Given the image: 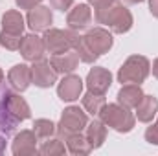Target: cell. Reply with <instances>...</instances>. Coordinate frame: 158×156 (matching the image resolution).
<instances>
[{
  "mask_svg": "<svg viewBox=\"0 0 158 156\" xmlns=\"http://www.w3.org/2000/svg\"><path fill=\"white\" fill-rule=\"evenodd\" d=\"M96 20L99 24L109 26L114 33H127L132 28V15L131 11L118 0L112 4L96 9Z\"/></svg>",
  "mask_w": 158,
  "mask_h": 156,
  "instance_id": "obj_1",
  "label": "cell"
},
{
  "mask_svg": "<svg viewBox=\"0 0 158 156\" xmlns=\"http://www.w3.org/2000/svg\"><path fill=\"white\" fill-rule=\"evenodd\" d=\"M98 116L107 127L114 129L116 132H131L136 123V117L132 116L131 109H125L119 103H110V105L105 103Z\"/></svg>",
  "mask_w": 158,
  "mask_h": 156,
  "instance_id": "obj_2",
  "label": "cell"
},
{
  "mask_svg": "<svg viewBox=\"0 0 158 156\" xmlns=\"http://www.w3.org/2000/svg\"><path fill=\"white\" fill-rule=\"evenodd\" d=\"M151 72V63L147 57L143 55H131L119 68L118 72V81L121 84H140L143 83Z\"/></svg>",
  "mask_w": 158,
  "mask_h": 156,
  "instance_id": "obj_3",
  "label": "cell"
},
{
  "mask_svg": "<svg viewBox=\"0 0 158 156\" xmlns=\"http://www.w3.org/2000/svg\"><path fill=\"white\" fill-rule=\"evenodd\" d=\"M79 33L74 30H57V28H48L44 31V48L48 53L52 55H57V53H64V51H70L74 50L76 46V40H77Z\"/></svg>",
  "mask_w": 158,
  "mask_h": 156,
  "instance_id": "obj_4",
  "label": "cell"
},
{
  "mask_svg": "<svg viewBox=\"0 0 158 156\" xmlns=\"http://www.w3.org/2000/svg\"><path fill=\"white\" fill-rule=\"evenodd\" d=\"M88 125V117H86V112H83L79 107H68L64 109L63 116H61V121L55 129L59 140H66L70 134L74 132H83Z\"/></svg>",
  "mask_w": 158,
  "mask_h": 156,
  "instance_id": "obj_5",
  "label": "cell"
},
{
  "mask_svg": "<svg viewBox=\"0 0 158 156\" xmlns=\"http://www.w3.org/2000/svg\"><path fill=\"white\" fill-rule=\"evenodd\" d=\"M83 40L86 42V46L98 57L103 55V53H107L112 48V35L109 33V30H103V28H92V30H88L83 35Z\"/></svg>",
  "mask_w": 158,
  "mask_h": 156,
  "instance_id": "obj_6",
  "label": "cell"
},
{
  "mask_svg": "<svg viewBox=\"0 0 158 156\" xmlns=\"http://www.w3.org/2000/svg\"><path fill=\"white\" fill-rule=\"evenodd\" d=\"M0 103L4 105V109L15 117L19 123L31 116V110H30V105L26 103V99L20 97V96L15 94V92H4Z\"/></svg>",
  "mask_w": 158,
  "mask_h": 156,
  "instance_id": "obj_7",
  "label": "cell"
},
{
  "mask_svg": "<svg viewBox=\"0 0 158 156\" xmlns=\"http://www.w3.org/2000/svg\"><path fill=\"white\" fill-rule=\"evenodd\" d=\"M19 50H20V55H22L26 61H30V63L42 61V57H44V51H46L42 37H37L35 33L24 35V37H22V40H20V46H19Z\"/></svg>",
  "mask_w": 158,
  "mask_h": 156,
  "instance_id": "obj_8",
  "label": "cell"
},
{
  "mask_svg": "<svg viewBox=\"0 0 158 156\" xmlns=\"http://www.w3.org/2000/svg\"><path fill=\"white\" fill-rule=\"evenodd\" d=\"M81 92H83V79L74 74H66L57 84V96H59V99H63L66 103L79 99Z\"/></svg>",
  "mask_w": 158,
  "mask_h": 156,
  "instance_id": "obj_9",
  "label": "cell"
},
{
  "mask_svg": "<svg viewBox=\"0 0 158 156\" xmlns=\"http://www.w3.org/2000/svg\"><path fill=\"white\" fill-rule=\"evenodd\" d=\"M112 84V74L107 70V68H101V66H96L88 72L86 76V88L88 92H94V94H105Z\"/></svg>",
  "mask_w": 158,
  "mask_h": 156,
  "instance_id": "obj_10",
  "label": "cell"
},
{
  "mask_svg": "<svg viewBox=\"0 0 158 156\" xmlns=\"http://www.w3.org/2000/svg\"><path fill=\"white\" fill-rule=\"evenodd\" d=\"M11 151L15 156H31L37 154L39 149H37V136L33 130H20L15 140H13V145H11Z\"/></svg>",
  "mask_w": 158,
  "mask_h": 156,
  "instance_id": "obj_11",
  "label": "cell"
},
{
  "mask_svg": "<svg viewBox=\"0 0 158 156\" xmlns=\"http://www.w3.org/2000/svg\"><path fill=\"white\" fill-rule=\"evenodd\" d=\"M31 83L39 88H50L52 84L57 83V72L50 63L37 61L31 66Z\"/></svg>",
  "mask_w": 158,
  "mask_h": 156,
  "instance_id": "obj_12",
  "label": "cell"
},
{
  "mask_svg": "<svg viewBox=\"0 0 158 156\" xmlns=\"http://www.w3.org/2000/svg\"><path fill=\"white\" fill-rule=\"evenodd\" d=\"M52 20H53L52 11H50V7H46V6H35V7L28 9L26 22H28V26H30V30H31L33 33H37V31H46V30L50 28Z\"/></svg>",
  "mask_w": 158,
  "mask_h": 156,
  "instance_id": "obj_13",
  "label": "cell"
},
{
  "mask_svg": "<svg viewBox=\"0 0 158 156\" xmlns=\"http://www.w3.org/2000/svg\"><path fill=\"white\" fill-rule=\"evenodd\" d=\"M90 22H92V11L86 4H77L66 17V24L74 31L86 30L90 26Z\"/></svg>",
  "mask_w": 158,
  "mask_h": 156,
  "instance_id": "obj_14",
  "label": "cell"
},
{
  "mask_svg": "<svg viewBox=\"0 0 158 156\" xmlns=\"http://www.w3.org/2000/svg\"><path fill=\"white\" fill-rule=\"evenodd\" d=\"M7 81L17 92H24L31 84V68L26 64H15L7 74Z\"/></svg>",
  "mask_w": 158,
  "mask_h": 156,
  "instance_id": "obj_15",
  "label": "cell"
},
{
  "mask_svg": "<svg viewBox=\"0 0 158 156\" xmlns=\"http://www.w3.org/2000/svg\"><path fill=\"white\" fill-rule=\"evenodd\" d=\"M50 64L53 66V70L57 72V74H63V76H66V74H72L76 68H77L79 64V57L76 51H64V53H57V55H53L52 57V61H50Z\"/></svg>",
  "mask_w": 158,
  "mask_h": 156,
  "instance_id": "obj_16",
  "label": "cell"
},
{
  "mask_svg": "<svg viewBox=\"0 0 158 156\" xmlns=\"http://www.w3.org/2000/svg\"><path fill=\"white\" fill-rule=\"evenodd\" d=\"M85 138H86V142H88V145H90L92 151H94V149H99V147L103 145L105 138H107V125H105L101 119H94L92 123L86 125V129H85Z\"/></svg>",
  "mask_w": 158,
  "mask_h": 156,
  "instance_id": "obj_17",
  "label": "cell"
},
{
  "mask_svg": "<svg viewBox=\"0 0 158 156\" xmlns=\"http://www.w3.org/2000/svg\"><path fill=\"white\" fill-rule=\"evenodd\" d=\"M142 97H143V92H142L140 84H132V83L123 84L118 92V103L123 105L125 109H136L138 103L142 101Z\"/></svg>",
  "mask_w": 158,
  "mask_h": 156,
  "instance_id": "obj_18",
  "label": "cell"
},
{
  "mask_svg": "<svg viewBox=\"0 0 158 156\" xmlns=\"http://www.w3.org/2000/svg\"><path fill=\"white\" fill-rule=\"evenodd\" d=\"M156 114H158V99L155 96H145L143 94L142 101L136 107V117H138V121L149 123V121H153V117L156 116Z\"/></svg>",
  "mask_w": 158,
  "mask_h": 156,
  "instance_id": "obj_19",
  "label": "cell"
},
{
  "mask_svg": "<svg viewBox=\"0 0 158 156\" xmlns=\"http://www.w3.org/2000/svg\"><path fill=\"white\" fill-rule=\"evenodd\" d=\"M26 24H24V17L11 9V11H6L4 17H2V30L4 31H9V33H15V35H22Z\"/></svg>",
  "mask_w": 158,
  "mask_h": 156,
  "instance_id": "obj_20",
  "label": "cell"
},
{
  "mask_svg": "<svg viewBox=\"0 0 158 156\" xmlns=\"http://www.w3.org/2000/svg\"><path fill=\"white\" fill-rule=\"evenodd\" d=\"M64 142H66V151L72 153V154H76V156H85L92 151L90 145H88V142H86V138H85L81 132L70 134Z\"/></svg>",
  "mask_w": 158,
  "mask_h": 156,
  "instance_id": "obj_21",
  "label": "cell"
},
{
  "mask_svg": "<svg viewBox=\"0 0 158 156\" xmlns=\"http://www.w3.org/2000/svg\"><path fill=\"white\" fill-rule=\"evenodd\" d=\"M105 105V94H94V92H86L83 96V109L92 114V116H98L99 110L103 109Z\"/></svg>",
  "mask_w": 158,
  "mask_h": 156,
  "instance_id": "obj_22",
  "label": "cell"
},
{
  "mask_svg": "<svg viewBox=\"0 0 158 156\" xmlns=\"http://www.w3.org/2000/svg\"><path fill=\"white\" fill-rule=\"evenodd\" d=\"M17 123H19V121L11 116V114L4 109V105L0 103V134L6 136V138H9V136L15 132Z\"/></svg>",
  "mask_w": 158,
  "mask_h": 156,
  "instance_id": "obj_23",
  "label": "cell"
},
{
  "mask_svg": "<svg viewBox=\"0 0 158 156\" xmlns=\"http://www.w3.org/2000/svg\"><path fill=\"white\" fill-rule=\"evenodd\" d=\"M55 129H57V125L50 119H35V123H33V132L40 140H48L50 136H53Z\"/></svg>",
  "mask_w": 158,
  "mask_h": 156,
  "instance_id": "obj_24",
  "label": "cell"
},
{
  "mask_svg": "<svg viewBox=\"0 0 158 156\" xmlns=\"http://www.w3.org/2000/svg\"><path fill=\"white\" fill-rule=\"evenodd\" d=\"M64 153H66V147H64L63 140H59V138L44 142L39 149V154H42V156H61Z\"/></svg>",
  "mask_w": 158,
  "mask_h": 156,
  "instance_id": "obj_25",
  "label": "cell"
},
{
  "mask_svg": "<svg viewBox=\"0 0 158 156\" xmlns=\"http://www.w3.org/2000/svg\"><path fill=\"white\" fill-rule=\"evenodd\" d=\"M74 50H76V53H77L79 61H83V63H86V64H92L96 59H98V55L86 46V42L83 40V37L79 35L77 40H76V46H74Z\"/></svg>",
  "mask_w": 158,
  "mask_h": 156,
  "instance_id": "obj_26",
  "label": "cell"
},
{
  "mask_svg": "<svg viewBox=\"0 0 158 156\" xmlns=\"http://www.w3.org/2000/svg\"><path fill=\"white\" fill-rule=\"evenodd\" d=\"M20 35H15V33H9V31H0V46L6 48V50H19L20 46Z\"/></svg>",
  "mask_w": 158,
  "mask_h": 156,
  "instance_id": "obj_27",
  "label": "cell"
},
{
  "mask_svg": "<svg viewBox=\"0 0 158 156\" xmlns=\"http://www.w3.org/2000/svg\"><path fill=\"white\" fill-rule=\"evenodd\" d=\"M145 140H147L151 145H158V119L153 127H149V129L145 130Z\"/></svg>",
  "mask_w": 158,
  "mask_h": 156,
  "instance_id": "obj_28",
  "label": "cell"
},
{
  "mask_svg": "<svg viewBox=\"0 0 158 156\" xmlns=\"http://www.w3.org/2000/svg\"><path fill=\"white\" fill-rule=\"evenodd\" d=\"M50 4H52V7H53V9L66 11V9L74 4V0H50Z\"/></svg>",
  "mask_w": 158,
  "mask_h": 156,
  "instance_id": "obj_29",
  "label": "cell"
},
{
  "mask_svg": "<svg viewBox=\"0 0 158 156\" xmlns=\"http://www.w3.org/2000/svg\"><path fill=\"white\" fill-rule=\"evenodd\" d=\"M15 2H17V6L20 9H31V7L40 4V0H15Z\"/></svg>",
  "mask_w": 158,
  "mask_h": 156,
  "instance_id": "obj_30",
  "label": "cell"
},
{
  "mask_svg": "<svg viewBox=\"0 0 158 156\" xmlns=\"http://www.w3.org/2000/svg\"><path fill=\"white\" fill-rule=\"evenodd\" d=\"M114 0H88V4H92L94 6V9H99V7H105V6H109V4H112Z\"/></svg>",
  "mask_w": 158,
  "mask_h": 156,
  "instance_id": "obj_31",
  "label": "cell"
},
{
  "mask_svg": "<svg viewBox=\"0 0 158 156\" xmlns=\"http://www.w3.org/2000/svg\"><path fill=\"white\" fill-rule=\"evenodd\" d=\"M149 11L153 17L158 18V0H149Z\"/></svg>",
  "mask_w": 158,
  "mask_h": 156,
  "instance_id": "obj_32",
  "label": "cell"
},
{
  "mask_svg": "<svg viewBox=\"0 0 158 156\" xmlns=\"http://www.w3.org/2000/svg\"><path fill=\"white\" fill-rule=\"evenodd\" d=\"M6 140H7V138L0 134V154H4V151H6Z\"/></svg>",
  "mask_w": 158,
  "mask_h": 156,
  "instance_id": "obj_33",
  "label": "cell"
},
{
  "mask_svg": "<svg viewBox=\"0 0 158 156\" xmlns=\"http://www.w3.org/2000/svg\"><path fill=\"white\" fill-rule=\"evenodd\" d=\"M153 76L158 79V59L155 61V63H153Z\"/></svg>",
  "mask_w": 158,
  "mask_h": 156,
  "instance_id": "obj_34",
  "label": "cell"
},
{
  "mask_svg": "<svg viewBox=\"0 0 158 156\" xmlns=\"http://www.w3.org/2000/svg\"><path fill=\"white\" fill-rule=\"evenodd\" d=\"M121 2H125V4H140L143 0H121Z\"/></svg>",
  "mask_w": 158,
  "mask_h": 156,
  "instance_id": "obj_35",
  "label": "cell"
},
{
  "mask_svg": "<svg viewBox=\"0 0 158 156\" xmlns=\"http://www.w3.org/2000/svg\"><path fill=\"white\" fill-rule=\"evenodd\" d=\"M2 81H4V72L0 70V84H2Z\"/></svg>",
  "mask_w": 158,
  "mask_h": 156,
  "instance_id": "obj_36",
  "label": "cell"
}]
</instances>
